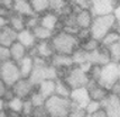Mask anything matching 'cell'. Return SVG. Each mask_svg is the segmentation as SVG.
I'll list each match as a JSON object with an SVG mask.
<instances>
[{
	"mask_svg": "<svg viewBox=\"0 0 120 117\" xmlns=\"http://www.w3.org/2000/svg\"><path fill=\"white\" fill-rule=\"evenodd\" d=\"M54 53L72 55L80 47V39L75 35H71L63 31H57L51 39Z\"/></svg>",
	"mask_w": 120,
	"mask_h": 117,
	"instance_id": "6da1fadb",
	"label": "cell"
},
{
	"mask_svg": "<svg viewBox=\"0 0 120 117\" xmlns=\"http://www.w3.org/2000/svg\"><path fill=\"white\" fill-rule=\"evenodd\" d=\"M64 81L70 86V88L73 89H78V88H82V87H86L90 82V77L89 74L83 71L80 66L78 65H73L72 68H70L66 72V74L64 77Z\"/></svg>",
	"mask_w": 120,
	"mask_h": 117,
	"instance_id": "277c9868",
	"label": "cell"
},
{
	"mask_svg": "<svg viewBox=\"0 0 120 117\" xmlns=\"http://www.w3.org/2000/svg\"><path fill=\"white\" fill-rule=\"evenodd\" d=\"M116 25H117V19L113 16V14L94 17L92 25L90 27L91 37L101 43L107 34H109L111 31L115 29Z\"/></svg>",
	"mask_w": 120,
	"mask_h": 117,
	"instance_id": "7a4b0ae2",
	"label": "cell"
},
{
	"mask_svg": "<svg viewBox=\"0 0 120 117\" xmlns=\"http://www.w3.org/2000/svg\"><path fill=\"white\" fill-rule=\"evenodd\" d=\"M88 55L89 53L85 52L84 50H82L81 47H79L73 54H72V58H73L74 65H81V64L89 62L88 61Z\"/></svg>",
	"mask_w": 120,
	"mask_h": 117,
	"instance_id": "f546056e",
	"label": "cell"
},
{
	"mask_svg": "<svg viewBox=\"0 0 120 117\" xmlns=\"http://www.w3.org/2000/svg\"><path fill=\"white\" fill-rule=\"evenodd\" d=\"M8 25V19L7 18H5V17L0 16V29L2 28V27H5Z\"/></svg>",
	"mask_w": 120,
	"mask_h": 117,
	"instance_id": "bcb514c9",
	"label": "cell"
},
{
	"mask_svg": "<svg viewBox=\"0 0 120 117\" xmlns=\"http://www.w3.org/2000/svg\"><path fill=\"white\" fill-rule=\"evenodd\" d=\"M119 82H120V80H119Z\"/></svg>",
	"mask_w": 120,
	"mask_h": 117,
	"instance_id": "6f0895ef",
	"label": "cell"
},
{
	"mask_svg": "<svg viewBox=\"0 0 120 117\" xmlns=\"http://www.w3.org/2000/svg\"><path fill=\"white\" fill-rule=\"evenodd\" d=\"M118 42H120V33L115 28L113 31H111L109 34L105 35V38L101 41V45L108 47V46L112 45V44H116Z\"/></svg>",
	"mask_w": 120,
	"mask_h": 117,
	"instance_id": "4316f807",
	"label": "cell"
},
{
	"mask_svg": "<svg viewBox=\"0 0 120 117\" xmlns=\"http://www.w3.org/2000/svg\"><path fill=\"white\" fill-rule=\"evenodd\" d=\"M14 5H15V0H1V6L11 11H14Z\"/></svg>",
	"mask_w": 120,
	"mask_h": 117,
	"instance_id": "60d3db41",
	"label": "cell"
},
{
	"mask_svg": "<svg viewBox=\"0 0 120 117\" xmlns=\"http://www.w3.org/2000/svg\"><path fill=\"white\" fill-rule=\"evenodd\" d=\"M18 66L20 70L21 78H29L34 70V58L27 54L21 61L18 62Z\"/></svg>",
	"mask_w": 120,
	"mask_h": 117,
	"instance_id": "7402d4cb",
	"label": "cell"
},
{
	"mask_svg": "<svg viewBox=\"0 0 120 117\" xmlns=\"http://www.w3.org/2000/svg\"><path fill=\"white\" fill-rule=\"evenodd\" d=\"M88 90H89V94H90V98L91 100H94V101H99V102H102L105 100V98L108 97V95L110 94V91L102 87V86L98 83L97 81H92L90 80L89 85L86 86Z\"/></svg>",
	"mask_w": 120,
	"mask_h": 117,
	"instance_id": "7c38bea8",
	"label": "cell"
},
{
	"mask_svg": "<svg viewBox=\"0 0 120 117\" xmlns=\"http://www.w3.org/2000/svg\"><path fill=\"white\" fill-rule=\"evenodd\" d=\"M0 6H1V0H0Z\"/></svg>",
	"mask_w": 120,
	"mask_h": 117,
	"instance_id": "db71d44e",
	"label": "cell"
},
{
	"mask_svg": "<svg viewBox=\"0 0 120 117\" xmlns=\"http://www.w3.org/2000/svg\"><path fill=\"white\" fill-rule=\"evenodd\" d=\"M34 105L30 101V99H24V105H22V112H21V115L22 116H28V115H31L33 114V110H34Z\"/></svg>",
	"mask_w": 120,
	"mask_h": 117,
	"instance_id": "8d00e7d4",
	"label": "cell"
},
{
	"mask_svg": "<svg viewBox=\"0 0 120 117\" xmlns=\"http://www.w3.org/2000/svg\"><path fill=\"white\" fill-rule=\"evenodd\" d=\"M11 89L15 92L16 97L21 99H28L35 91L36 87L31 83V81L28 78H21L11 87Z\"/></svg>",
	"mask_w": 120,
	"mask_h": 117,
	"instance_id": "ba28073f",
	"label": "cell"
},
{
	"mask_svg": "<svg viewBox=\"0 0 120 117\" xmlns=\"http://www.w3.org/2000/svg\"><path fill=\"white\" fill-rule=\"evenodd\" d=\"M0 79L9 88H11L18 80L21 79L18 63L10 60V61H7V62L0 64Z\"/></svg>",
	"mask_w": 120,
	"mask_h": 117,
	"instance_id": "8992f818",
	"label": "cell"
},
{
	"mask_svg": "<svg viewBox=\"0 0 120 117\" xmlns=\"http://www.w3.org/2000/svg\"><path fill=\"white\" fill-rule=\"evenodd\" d=\"M101 71H102V66L101 65H97V64H92L91 69L89 71V77H90V80L92 81H99L100 79V75H101Z\"/></svg>",
	"mask_w": 120,
	"mask_h": 117,
	"instance_id": "836d02e7",
	"label": "cell"
},
{
	"mask_svg": "<svg viewBox=\"0 0 120 117\" xmlns=\"http://www.w3.org/2000/svg\"><path fill=\"white\" fill-rule=\"evenodd\" d=\"M5 107H6V102L4 101V99H0V110L5 109Z\"/></svg>",
	"mask_w": 120,
	"mask_h": 117,
	"instance_id": "c3c4849f",
	"label": "cell"
},
{
	"mask_svg": "<svg viewBox=\"0 0 120 117\" xmlns=\"http://www.w3.org/2000/svg\"><path fill=\"white\" fill-rule=\"evenodd\" d=\"M68 4V0H49V11H53L60 16Z\"/></svg>",
	"mask_w": 120,
	"mask_h": 117,
	"instance_id": "4dcf8cb0",
	"label": "cell"
},
{
	"mask_svg": "<svg viewBox=\"0 0 120 117\" xmlns=\"http://www.w3.org/2000/svg\"><path fill=\"white\" fill-rule=\"evenodd\" d=\"M72 89L63 79H56V87H55V95L64 98H70Z\"/></svg>",
	"mask_w": 120,
	"mask_h": 117,
	"instance_id": "484cf974",
	"label": "cell"
},
{
	"mask_svg": "<svg viewBox=\"0 0 120 117\" xmlns=\"http://www.w3.org/2000/svg\"><path fill=\"white\" fill-rule=\"evenodd\" d=\"M14 11L24 17H30L36 15L33 10V7H31L29 0H15Z\"/></svg>",
	"mask_w": 120,
	"mask_h": 117,
	"instance_id": "d6986e66",
	"label": "cell"
},
{
	"mask_svg": "<svg viewBox=\"0 0 120 117\" xmlns=\"http://www.w3.org/2000/svg\"><path fill=\"white\" fill-rule=\"evenodd\" d=\"M10 60H11L10 48L0 45V64L4 63V62H7V61H10Z\"/></svg>",
	"mask_w": 120,
	"mask_h": 117,
	"instance_id": "f35d334b",
	"label": "cell"
},
{
	"mask_svg": "<svg viewBox=\"0 0 120 117\" xmlns=\"http://www.w3.org/2000/svg\"><path fill=\"white\" fill-rule=\"evenodd\" d=\"M0 117H9L8 113H7V110H6V108L0 110Z\"/></svg>",
	"mask_w": 120,
	"mask_h": 117,
	"instance_id": "7dc6e473",
	"label": "cell"
},
{
	"mask_svg": "<svg viewBox=\"0 0 120 117\" xmlns=\"http://www.w3.org/2000/svg\"><path fill=\"white\" fill-rule=\"evenodd\" d=\"M33 33L35 35V37L38 42H43V41H51L54 36L55 32H52L49 29L45 28L44 26L42 25H38L37 27H35L33 29Z\"/></svg>",
	"mask_w": 120,
	"mask_h": 117,
	"instance_id": "cb8c5ba5",
	"label": "cell"
},
{
	"mask_svg": "<svg viewBox=\"0 0 120 117\" xmlns=\"http://www.w3.org/2000/svg\"><path fill=\"white\" fill-rule=\"evenodd\" d=\"M17 42H19L20 44H22V45L29 51V50H31V48H34L36 46V44L38 41L36 39L33 31L25 28L24 31H21V32H19L17 34Z\"/></svg>",
	"mask_w": 120,
	"mask_h": 117,
	"instance_id": "9a60e30c",
	"label": "cell"
},
{
	"mask_svg": "<svg viewBox=\"0 0 120 117\" xmlns=\"http://www.w3.org/2000/svg\"><path fill=\"white\" fill-rule=\"evenodd\" d=\"M33 117H48V114H47V110L45 106H39V107H35L34 110H33V114H31Z\"/></svg>",
	"mask_w": 120,
	"mask_h": 117,
	"instance_id": "ab89813d",
	"label": "cell"
},
{
	"mask_svg": "<svg viewBox=\"0 0 120 117\" xmlns=\"http://www.w3.org/2000/svg\"><path fill=\"white\" fill-rule=\"evenodd\" d=\"M36 15H43L49 11V0H29Z\"/></svg>",
	"mask_w": 120,
	"mask_h": 117,
	"instance_id": "d4e9b609",
	"label": "cell"
},
{
	"mask_svg": "<svg viewBox=\"0 0 120 117\" xmlns=\"http://www.w3.org/2000/svg\"><path fill=\"white\" fill-rule=\"evenodd\" d=\"M39 25L56 33L57 29L60 31L58 25H61V17L53 11H47L39 17Z\"/></svg>",
	"mask_w": 120,
	"mask_h": 117,
	"instance_id": "5bb4252c",
	"label": "cell"
},
{
	"mask_svg": "<svg viewBox=\"0 0 120 117\" xmlns=\"http://www.w3.org/2000/svg\"><path fill=\"white\" fill-rule=\"evenodd\" d=\"M100 46H101V43L92 37H90L88 39L83 41V42H81V44H80V47L82 48V50H84L85 52H88V53L98 50Z\"/></svg>",
	"mask_w": 120,
	"mask_h": 117,
	"instance_id": "f1b7e54d",
	"label": "cell"
},
{
	"mask_svg": "<svg viewBox=\"0 0 120 117\" xmlns=\"http://www.w3.org/2000/svg\"><path fill=\"white\" fill-rule=\"evenodd\" d=\"M22 105H24V99L21 98H18V97H15L14 99H11L10 101L6 102V109H9L11 112L18 113L21 115V112H22ZM22 116V115H21Z\"/></svg>",
	"mask_w": 120,
	"mask_h": 117,
	"instance_id": "83f0119b",
	"label": "cell"
},
{
	"mask_svg": "<svg viewBox=\"0 0 120 117\" xmlns=\"http://www.w3.org/2000/svg\"><path fill=\"white\" fill-rule=\"evenodd\" d=\"M29 99H30V101L33 102L34 107L44 106V105H45V101H46L45 97L43 96L42 94H39V92L37 91V89H35V91L31 94V96L29 97Z\"/></svg>",
	"mask_w": 120,
	"mask_h": 117,
	"instance_id": "d6a6232c",
	"label": "cell"
},
{
	"mask_svg": "<svg viewBox=\"0 0 120 117\" xmlns=\"http://www.w3.org/2000/svg\"><path fill=\"white\" fill-rule=\"evenodd\" d=\"M36 53L37 56H41V58H45L47 61H51L52 56L54 55V50L52 47V44L51 41H43V42H37L36 46Z\"/></svg>",
	"mask_w": 120,
	"mask_h": 117,
	"instance_id": "ac0fdd59",
	"label": "cell"
},
{
	"mask_svg": "<svg viewBox=\"0 0 120 117\" xmlns=\"http://www.w3.org/2000/svg\"><path fill=\"white\" fill-rule=\"evenodd\" d=\"M113 16L116 17L117 21H120V5H118L116 7L115 11H113Z\"/></svg>",
	"mask_w": 120,
	"mask_h": 117,
	"instance_id": "f6af8a7d",
	"label": "cell"
},
{
	"mask_svg": "<svg viewBox=\"0 0 120 117\" xmlns=\"http://www.w3.org/2000/svg\"><path fill=\"white\" fill-rule=\"evenodd\" d=\"M91 117H108V115H107V113H105V109L101 108L100 110H98V112H95L94 114H92Z\"/></svg>",
	"mask_w": 120,
	"mask_h": 117,
	"instance_id": "ee69618b",
	"label": "cell"
},
{
	"mask_svg": "<svg viewBox=\"0 0 120 117\" xmlns=\"http://www.w3.org/2000/svg\"><path fill=\"white\" fill-rule=\"evenodd\" d=\"M63 117H68V116H63Z\"/></svg>",
	"mask_w": 120,
	"mask_h": 117,
	"instance_id": "11a10c76",
	"label": "cell"
},
{
	"mask_svg": "<svg viewBox=\"0 0 120 117\" xmlns=\"http://www.w3.org/2000/svg\"><path fill=\"white\" fill-rule=\"evenodd\" d=\"M94 19V15L89 8H80L75 12V20L76 25L80 29H90Z\"/></svg>",
	"mask_w": 120,
	"mask_h": 117,
	"instance_id": "4fadbf2b",
	"label": "cell"
},
{
	"mask_svg": "<svg viewBox=\"0 0 120 117\" xmlns=\"http://www.w3.org/2000/svg\"><path fill=\"white\" fill-rule=\"evenodd\" d=\"M88 61L91 64H97V65H107L111 62L109 51L105 46H100L98 50H95L93 52H90L88 55Z\"/></svg>",
	"mask_w": 120,
	"mask_h": 117,
	"instance_id": "30bf717a",
	"label": "cell"
},
{
	"mask_svg": "<svg viewBox=\"0 0 120 117\" xmlns=\"http://www.w3.org/2000/svg\"><path fill=\"white\" fill-rule=\"evenodd\" d=\"M108 51H109L110 58H111V62L115 63H120V42L112 44L108 46Z\"/></svg>",
	"mask_w": 120,
	"mask_h": 117,
	"instance_id": "1f68e13d",
	"label": "cell"
},
{
	"mask_svg": "<svg viewBox=\"0 0 120 117\" xmlns=\"http://www.w3.org/2000/svg\"><path fill=\"white\" fill-rule=\"evenodd\" d=\"M21 117H33L31 115H28V116H21Z\"/></svg>",
	"mask_w": 120,
	"mask_h": 117,
	"instance_id": "816d5d0a",
	"label": "cell"
},
{
	"mask_svg": "<svg viewBox=\"0 0 120 117\" xmlns=\"http://www.w3.org/2000/svg\"><path fill=\"white\" fill-rule=\"evenodd\" d=\"M17 34L18 33L14 31L9 25L2 27L0 29V45L6 46V47H10L17 41Z\"/></svg>",
	"mask_w": 120,
	"mask_h": 117,
	"instance_id": "2e32d148",
	"label": "cell"
},
{
	"mask_svg": "<svg viewBox=\"0 0 120 117\" xmlns=\"http://www.w3.org/2000/svg\"><path fill=\"white\" fill-rule=\"evenodd\" d=\"M101 108H102V106H101V102H99V101L91 100L89 102V105L85 107V112H86V114H89V115H92V114H94L95 112L100 110Z\"/></svg>",
	"mask_w": 120,
	"mask_h": 117,
	"instance_id": "74e56055",
	"label": "cell"
},
{
	"mask_svg": "<svg viewBox=\"0 0 120 117\" xmlns=\"http://www.w3.org/2000/svg\"><path fill=\"white\" fill-rule=\"evenodd\" d=\"M48 117H51V116H48Z\"/></svg>",
	"mask_w": 120,
	"mask_h": 117,
	"instance_id": "9f6ffc18",
	"label": "cell"
},
{
	"mask_svg": "<svg viewBox=\"0 0 120 117\" xmlns=\"http://www.w3.org/2000/svg\"><path fill=\"white\" fill-rule=\"evenodd\" d=\"M70 99L73 102L75 106L84 108L89 105V102L91 101L90 98V94L89 90L86 87H82V88H78V89H73L71 91V96Z\"/></svg>",
	"mask_w": 120,
	"mask_h": 117,
	"instance_id": "8fae6325",
	"label": "cell"
},
{
	"mask_svg": "<svg viewBox=\"0 0 120 117\" xmlns=\"http://www.w3.org/2000/svg\"><path fill=\"white\" fill-rule=\"evenodd\" d=\"M44 106L46 108L48 116L63 117L68 115V113L72 108V101L70 98H64L57 95H53L52 97L46 99Z\"/></svg>",
	"mask_w": 120,
	"mask_h": 117,
	"instance_id": "3957f363",
	"label": "cell"
},
{
	"mask_svg": "<svg viewBox=\"0 0 120 117\" xmlns=\"http://www.w3.org/2000/svg\"><path fill=\"white\" fill-rule=\"evenodd\" d=\"M85 117H91V115H89V114H86V116Z\"/></svg>",
	"mask_w": 120,
	"mask_h": 117,
	"instance_id": "f5cc1de1",
	"label": "cell"
},
{
	"mask_svg": "<svg viewBox=\"0 0 120 117\" xmlns=\"http://www.w3.org/2000/svg\"><path fill=\"white\" fill-rule=\"evenodd\" d=\"M116 2H117V4H118V5H120V0H115Z\"/></svg>",
	"mask_w": 120,
	"mask_h": 117,
	"instance_id": "f907efd6",
	"label": "cell"
},
{
	"mask_svg": "<svg viewBox=\"0 0 120 117\" xmlns=\"http://www.w3.org/2000/svg\"><path fill=\"white\" fill-rule=\"evenodd\" d=\"M25 20H26V28L27 29H30V31H33L35 27H37L39 25V17L37 16V15L26 17Z\"/></svg>",
	"mask_w": 120,
	"mask_h": 117,
	"instance_id": "d590c367",
	"label": "cell"
},
{
	"mask_svg": "<svg viewBox=\"0 0 120 117\" xmlns=\"http://www.w3.org/2000/svg\"><path fill=\"white\" fill-rule=\"evenodd\" d=\"M10 54H11V60L15 61L16 63H18L19 61H21L22 58L28 54V50H27L22 44L16 41L10 47Z\"/></svg>",
	"mask_w": 120,
	"mask_h": 117,
	"instance_id": "603a6c76",
	"label": "cell"
},
{
	"mask_svg": "<svg viewBox=\"0 0 120 117\" xmlns=\"http://www.w3.org/2000/svg\"><path fill=\"white\" fill-rule=\"evenodd\" d=\"M51 64L56 69H70L74 65L72 55H64V54H54L51 58Z\"/></svg>",
	"mask_w": 120,
	"mask_h": 117,
	"instance_id": "e0dca14e",
	"label": "cell"
},
{
	"mask_svg": "<svg viewBox=\"0 0 120 117\" xmlns=\"http://www.w3.org/2000/svg\"><path fill=\"white\" fill-rule=\"evenodd\" d=\"M25 18H26V17L21 16L19 14L12 11L11 15L9 16V18H8V25H9L14 31H16L17 33H19L26 28V20H25Z\"/></svg>",
	"mask_w": 120,
	"mask_h": 117,
	"instance_id": "44dd1931",
	"label": "cell"
},
{
	"mask_svg": "<svg viewBox=\"0 0 120 117\" xmlns=\"http://www.w3.org/2000/svg\"><path fill=\"white\" fill-rule=\"evenodd\" d=\"M86 116V112L84 108H81V107L75 106L73 102H72V108L68 113V117H85Z\"/></svg>",
	"mask_w": 120,
	"mask_h": 117,
	"instance_id": "e575fe53",
	"label": "cell"
},
{
	"mask_svg": "<svg viewBox=\"0 0 120 117\" xmlns=\"http://www.w3.org/2000/svg\"><path fill=\"white\" fill-rule=\"evenodd\" d=\"M15 92L12 91V89L11 88H9L8 90H7V92H6V95H5V97H4V101L5 102H8V101H10L11 99H14L15 98Z\"/></svg>",
	"mask_w": 120,
	"mask_h": 117,
	"instance_id": "7bdbcfd3",
	"label": "cell"
},
{
	"mask_svg": "<svg viewBox=\"0 0 120 117\" xmlns=\"http://www.w3.org/2000/svg\"><path fill=\"white\" fill-rule=\"evenodd\" d=\"M8 89H9V87L6 85L2 80L0 79V99H4V97H5L6 92H7Z\"/></svg>",
	"mask_w": 120,
	"mask_h": 117,
	"instance_id": "b9f144b4",
	"label": "cell"
},
{
	"mask_svg": "<svg viewBox=\"0 0 120 117\" xmlns=\"http://www.w3.org/2000/svg\"><path fill=\"white\" fill-rule=\"evenodd\" d=\"M55 87H56V80H44L36 87L37 91L45 97V99L55 95Z\"/></svg>",
	"mask_w": 120,
	"mask_h": 117,
	"instance_id": "ffe728a7",
	"label": "cell"
},
{
	"mask_svg": "<svg viewBox=\"0 0 120 117\" xmlns=\"http://www.w3.org/2000/svg\"><path fill=\"white\" fill-rule=\"evenodd\" d=\"M116 29L120 33V21H117V25H116Z\"/></svg>",
	"mask_w": 120,
	"mask_h": 117,
	"instance_id": "681fc988",
	"label": "cell"
},
{
	"mask_svg": "<svg viewBox=\"0 0 120 117\" xmlns=\"http://www.w3.org/2000/svg\"><path fill=\"white\" fill-rule=\"evenodd\" d=\"M118 4L115 0H91L90 10L92 11L94 17L105 16L113 14Z\"/></svg>",
	"mask_w": 120,
	"mask_h": 117,
	"instance_id": "52a82bcc",
	"label": "cell"
},
{
	"mask_svg": "<svg viewBox=\"0 0 120 117\" xmlns=\"http://www.w3.org/2000/svg\"><path fill=\"white\" fill-rule=\"evenodd\" d=\"M120 80V63L110 62L107 65L102 66L101 75L98 83L107 88L110 91L111 87Z\"/></svg>",
	"mask_w": 120,
	"mask_h": 117,
	"instance_id": "5b68a950",
	"label": "cell"
},
{
	"mask_svg": "<svg viewBox=\"0 0 120 117\" xmlns=\"http://www.w3.org/2000/svg\"><path fill=\"white\" fill-rule=\"evenodd\" d=\"M101 106L105 110L108 117H120V96L109 94L101 102Z\"/></svg>",
	"mask_w": 120,
	"mask_h": 117,
	"instance_id": "9c48e42d",
	"label": "cell"
}]
</instances>
